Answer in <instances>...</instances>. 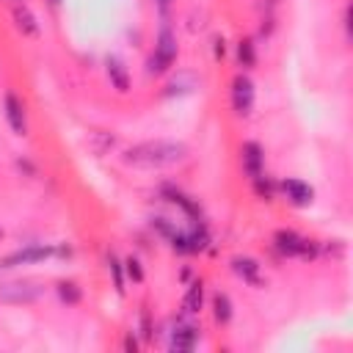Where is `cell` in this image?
<instances>
[{
	"label": "cell",
	"instance_id": "cell-25",
	"mask_svg": "<svg viewBox=\"0 0 353 353\" xmlns=\"http://www.w3.org/2000/svg\"><path fill=\"white\" fill-rule=\"evenodd\" d=\"M152 226H154V229H157L163 237H171V234L176 232V226H174L168 218H154V221H152Z\"/></svg>",
	"mask_w": 353,
	"mask_h": 353
},
{
	"label": "cell",
	"instance_id": "cell-14",
	"mask_svg": "<svg viewBox=\"0 0 353 353\" xmlns=\"http://www.w3.org/2000/svg\"><path fill=\"white\" fill-rule=\"evenodd\" d=\"M199 339V328L190 323H176L174 334H171V350H190Z\"/></svg>",
	"mask_w": 353,
	"mask_h": 353
},
{
	"label": "cell",
	"instance_id": "cell-2",
	"mask_svg": "<svg viewBox=\"0 0 353 353\" xmlns=\"http://www.w3.org/2000/svg\"><path fill=\"white\" fill-rule=\"evenodd\" d=\"M174 61H176V36L171 33L168 25H163L160 33H157L154 52H152V58H149V69H146V72H149V74H163Z\"/></svg>",
	"mask_w": 353,
	"mask_h": 353
},
{
	"label": "cell",
	"instance_id": "cell-13",
	"mask_svg": "<svg viewBox=\"0 0 353 353\" xmlns=\"http://www.w3.org/2000/svg\"><path fill=\"white\" fill-rule=\"evenodd\" d=\"M301 243H303V237H301L298 232H292V229H279V232L273 234V248H276L281 256H298Z\"/></svg>",
	"mask_w": 353,
	"mask_h": 353
},
{
	"label": "cell",
	"instance_id": "cell-17",
	"mask_svg": "<svg viewBox=\"0 0 353 353\" xmlns=\"http://www.w3.org/2000/svg\"><path fill=\"white\" fill-rule=\"evenodd\" d=\"M212 317L221 325H226L232 320V298L226 292H215L212 295Z\"/></svg>",
	"mask_w": 353,
	"mask_h": 353
},
{
	"label": "cell",
	"instance_id": "cell-28",
	"mask_svg": "<svg viewBox=\"0 0 353 353\" xmlns=\"http://www.w3.org/2000/svg\"><path fill=\"white\" fill-rule=\"evenodd\" d=\"M157 3V8L163 11V14H168V8H171V0H154Z\"/></svg>",
	"mask_w": 353,
	"mask_h": 353
},
{
	"label": "cell",
	"instance_id": "cell-3",
	"mask_svg": "<svg viewBox=\"0 0 353 353\" xmlns=\"http://www.w3.org/2000/svg\"><path fill=\"white\" fill-rule=\"evenodd\" d=\"M168 243H171V248L176 251V254H196V251H204L207 248V243H210V234H207V226L201 223V221H193V226L188 229V232H174L171 237H168Z\"/></svg>",
	"mask_w": 353,
	"mask_h": 353
},
{
	"label": "cell",
	"instance_id": "cell-30",
	"mask_svg": "<svg viewBox=\"0 0 353 353\" xmlns=\"http://www.w3.org/2000/svg\"><path fill=\"white\" fill-rule=\"evenodd\" d=\"M0 240H3V229H0Z\"/></svg>",
	"mask_w": 353,
	"mask_h": 353
},
{
	"label": "cell",
	"instance_id": "cell-8",
	"mask_svg": "<svg viewBox=\"0 0 353 353\" xmlns=\"http://www.w3.org/2000/svg\"><path fill=\"white\" fill-rule=\"evenodd\" d=\"M47 256H55V245H28V248H19L14 254H8L0 268H14V265H22V262H41Z\"/></svg>",
	"mask_w": 353,
	"mask_h": 353
},
{
	"label": "cell",
	"instance_id": "cell-26",
	"mask_svg": "<svg viewBox=\"0 0 353 353\" xmlns=\"http://www.w3.org/2000/svg\"><path fill=\"white\" fill-rule=\"evenodd\" d=\"M212 55H215V61H221V58L226 55V41H223V36H215V39H212Z\"/></svg>",
	"mask_w": 353,
	"mask_h": 353
},
{
	"label": "cell",
	"instance_id": "cell-7",
	"mask_svg": "<svg viewBox=\"0 0 353 353\" xmlns=\"http://www.w3.org/2000/svg\"><path fill=\"white\" fill-rule=\"evenodd\" d=\"M279 188H281V193L287 196V201L295 204V207H309V204L314 201V188H312L309 182H303V179L290 176V179H284Z\"/></svg>",
	"mask_w": 353,
	"mask_h": 353
},
{
	"label": "cell",
	"instance_id": "cell-22",
	"mask_svg": "<svg viewBox=\"0 0 353 353\" xmlns=\"http://www.w3.org/2000/svg\"><path fill=\"white\" fill-rule=\"evenodd\" d=\"M121 265H124V276H127L132 284H141V281H143V265H141L138 256H127Z\"/></svg>",
	"mask_w": 353,
	"mask_h": 353
},
{
	"label": "cell",
	"instance_id": "cell-5",
	"mask_svg": "<svg viewBox=\"0 0 353 353\" xmlns=\"http://www.w3.org/2000/svg\"><path fill=\"white\" fill-rule=\"evenodd\" d=\"M44 292V287L33 284V281H11V284H0V301L6 303H30Z\"/></svg>",
	"mask_w": 353,
	"mask_h": 353
},
{
	"label": "cell",
	"instance_id": "cell-19",
	"mask_svg": "<svg viewBox=\"0 0 353 353\" xmlns=\"http://www.w3.org/2000/svg\"><path fill=\"white\" fill-rule=\"evenodd\" d=\"M251 185H254V193H256L259 199H265V201H270V199L276 196V190H279V185H276L268 174H256V176H251Z\"/></svg>",
	"mask_w": 353,
	"mask_h": 353
},
{
	"label": "cell",
	"instance_id": "cell-11",
	"mask_svg": "<svg viewBox=\"0 0 353 353\" xmlns=\"http://www.w3.org/2000/svg\"><path fill=\"white\" fill-rule=\"evenodd\" d=\"M105 72H108L110 85H113L119 94H127V91H130V72H127L124 61H119L116 55H108V58H105Z\"/></svg>",
	"mask_w": 353,
	"mask_h": 353
},
{
	"label": "cell",
	"instance_id": "cell-9",
	"mask_svg": "<svg viewBox=\"0 0 353 353\" xmlns=\"http://www.w3.org/2000/svg\"><path fill=\"white\" fill-rule=\"evenodd\" d=\"M240 163H243V171L248 176L262 174V168H265V149L256 141H245L240 146Z\"/></svg>",
	"mask_w": 353,
	"mask_h": 353
},
{
	"label": "cell",
	"instance_id": "cell-12",
	"mask_svg": "<svg viewBox=\"0 0 353 353\" xmlns=\"http://www.w3.org/2000/svg\"><path fill=\"white\" fill-rule=\"evenodd\" d=\"M232 270H234V276H240L243 281H248V284H254V287H262L265 281H262V276H259V262L254 259V256H234L232 259Z\"/></svg>",
	"mask_w": 353,
	"mask_h": 353
},
{
	"label": "cell",
	"instance_id": "cell-15",
	"mask_svg": "<svg viewBox=\"0 0 353 353\" xmlns=\"http://www.w3.org/2000/svg\"><path fill=\"white\" fill-rule=\"evenodd\" d=\"M201 306H204V281L196 279V281H190V287L182 298V309L188 314H196V312H201Z\"/></svg>",
	"mask_w": 353,
	"mask_h": 353
},
{
	"label": "cell",
	"instance_id": "cell-20",
	"mask_svg": "<svg viewBox=\"0 0 353 353\" xmlns=\"http://www.w3.org/2000/svg\"><path fill=\"white\" fill-rule=\"evenodd\" d=\"M237 63L243 69H251L256 63V44L251 39H240L237 41Z\"/></svg>",
	"mask_w": 353,
	"mask_h": 353
},
{
	"label": "cell",
	"instance_id": "cell-6",
	"mask_svg": "<svg viewBox=\"0 0 353 353\" xmlns=\"http://www.w3.org/2000/svg\"><path fill=\"white\" fill-rule=\"evenodd\" d=\"M3 113H6V121L8 127L17 132V135H25L28 132V116H25V102L14 94V91H6L3 97Z\"/></svg>",
	"mask_w": 353,
	"mask_h": 353
},
{
	"label": "cell",
	"instance_id": "cell-4",
	"mask_svg": "<svg viewBox=\"0 0 353 353\" xmlns=\"http://www.w3.org/2000/svg\"><path fill=\"white\" fill-rule=\"evenodd\" d=\"M232 108H234L237 116H248L251 108H254V83L243 72L232 80Z\"/></svg>",
	"mask_w": 353,
	"mask_h": 353
},
{
	"label": "cell",
	"instance_id": "cell-10",
	"mask_svg": "<svg viewBox=\"0 0 353 353\" xmlns=\"http://www.w3.org/2000/svg\"><path fill=\"white\" fill-rule=\"evenodd\" d=\"M11 17H14V25H17V30L22 33V36H28V39H36L39 36V19H36V14L25 6V3H14V8H11Z\"/></svg>",
	"mask_w": 353,
	"mask_h": 353
},
{
	"label": "cell",
	"instance_id": "cell-21",
	"mask_svg": "<svg viewBox=\"0 0 353 353\" xmlns=\"http://www.w3.org/2000/svg\"><path fill=\"white\" fill-rule=\"evenodd\" d=\"M108 273H110V279H113V287H116V292L119 295H124V265H121V259L119 256H108Z\"/></svg>",
	"mask_w": 353,
	"mask_h": 353
},
{
	"label": "cell",
	"instance_id": "cell-23",
	"mask_svg": "<svg viewBox=\"0 0 353 353\" xmlns=\"http://www.w3.org/2000/svg\"><path fill=\"white\" fill-rule=\"evenodd\" d=\"M141 336H143L146 342L154 336V325H152V317H149V309H146V306L141 309Z\"/></svg>",
	"mask_w": 353,
	"mask_h": 353
},
{
	"label": "cell",
	"instance_id": "cell-29",
	"mask_svg": "<svg viewBox=\"0 0 353 353\" xmlns=\"http://www.w3.org/2000/svg\"><path fill=\"white\" fill-rule=\"evenodd\" d=\"M50 6H61V0H50Z\"/></svg>",
	"mask_w": 353,
	"mask_h": 353
},
{
	"label": "cell",
	"instance_id": "cell-16",
	"mask_svg": "<svg viewBox=\"0 0 353 353\" xmlns=\"http://www.w3.org/2000/svg\"><path fill=\"white\" fill-rule=\"evenodd\" d=\"M163 196L168 199V201H174V204H179L193 221H199V204L196 201H190V196H185L179 188H171V185H163Z\"/></svg>",
	"mask_w": 353,
	"mask_h": 353
},
{
	"label": "cell",
	"instance_id": "cell-27",
	"mask_svg": "<svg viewBox=\"0 0 353 353\" xmlns=\"http://www.w3.org/2000/svg\"><path fill=\"white\" fill-rule=\"evenodd\" d=\"M124 350H127V353H135V350H138V339H135L132 334L124 336Z\"/></svg>",
	"mask_w": 353,
	"mask_h": 353
},
{
	"label": "cell",
	"instance_id": "cell-24",
	"mask_svg": "<svg viewBox=\"0 0 353 353\" xmlns=\"http://www.w3.org/2000/svg\"><path fill=\"white\" fill-rule=\"evenodd\" d=\"M317 251H320V245H317L314 240H306V237H303L298 256H301V259H314V256H317Z\"/></svg>",
	"mask_w": 353,
	"mask_h": 353
},
{
	"label": "cell",
	"instance_id": "cell-1",
	"mask_svg": "<svg viewBox=\"0 0 353 353\" xmlns=\"http://www.w3.org/2000/svg\"><path fill=\"white\" fill-rule=\"evenodd\" d=\"M185 157H188V146L182 141H168V138L141 141L124 152V163L135 168H165L182 163Z\"/></svg>",
	"mask_w": 353,
	"mask_h": 353
},
{
	"label": "cell",
	"instance_id": "cell-18",
	"mask_svg": "<svg viewBox=\"0 0 353 353\" xmlns=\"http://www.w3.org/2000/svg\"><path fill=\"white\" fill-rule=\"evenodd\" d=\"M55 292H58V298H61L66 306H74V303L83 301V290H80L77 281H58V284H55Z\"/></svg>",
	"mask_w": 353,
	"mask_h": 353
}]
</instances>
